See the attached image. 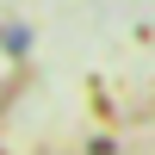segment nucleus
Instances as JSON below:
<instances>
[]
</instances>
